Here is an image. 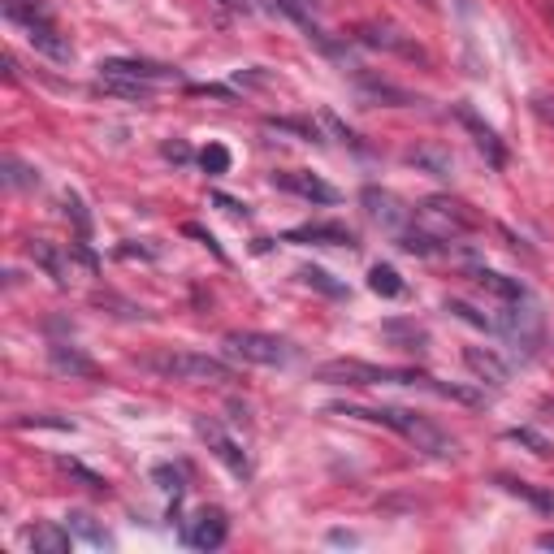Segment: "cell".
Listing matches in <instances>:
<instances>
[{
	"label": "cell",
	"instance_id": "cell-1",
	"mask_svg": "<svg viewBox=\"0 0 554 554\" xmlns=\"http://www.w3.org/2000/svg\"><path fill=\"white\" fill-rule=\"evenodd\" d=\"M338 416H360V420H373V425H386L394 433H403L407 442L416 446V451H425L433 459H455L459 455V446L451 433H442L433 420H425L420 412H407V407H334Z\"/></svg>",
	"mask_w": 554,
	"mask_h": 554
},
{
	"label": "cell",
	"instance_id": "cell-2",
	"mask_svg": "<svg viewBox=\"0 0 554 554\" xmlns=\"http://www.w3.org/2000/svg\"><path fill=\"white\" fill-rule=\"evenodd\" d=\"M139 368L161 381H187V386H226V381H234L230 364L195 351H156V355H143Z\"/></svg>",
	"mask_w": 554,
	"mask_h": 554
},
{
	"label": "cell",
	"instance_id": "cell-3",
	"mask_svg": "<svg viewBox=\"0 0 554 554\" xmlns=\"http://www.w3.org/2000/svg\"><path fill=\"white\" fill-rule=\"evenodd\" d=\"M316 381H329V386H416L420 373L412 368H377V364H364V360H325L316 364Z\"/></svg>",
	"mask_w": 554,
	"mask_h": 554
},
{
	"label": "cell",
	"instance_id": "cell-4",
	"mask_svg": "<svg viewBox=\"0 0 554 554\" xmlns=\"http://www.w3.org/2000/svg\"><path fill=\"white\" fill-rule=\"evenodd\" d=\"M226 351L239 355L243 364H260V368L295 364V347L277 334H260V329H234V334H226Z\"/></svg>",
	"mask_w": 554,
	"mask_h": 554
},
{
	"label": "cell",
	"instance_id": "cell-5",
	"mask_svg": "<svg viewBox=\"0 0 554 554\" xmlns=\"http://www.w3.org/2000/svg\"><path fill=\"white\" fill-rule=\"evenodd\" d=\"M416 226L425 234H433L438 243H455V239H464L468 230H477V217H472L459 200H442V195H433V200H425L416 208Z\"/></svg>",
	"mask_w": 554,
	"mask_h": 554
},
{
	"label": "cell",
	"instance_id": "cell-6",
	"mask_svg": "<svg viewBox=\"0 0 554 554\" xmlns=\"http://www.w3.org/2000/svg\"><path fill=\"white\" fill-rule=\"evenodd\" d=\"M31 260H35V265L44 269L57 286H70L78 269H83V273H96V256H91L83 243L57 247V243H48V239H35V243H31Z\"/></svg>",
	"mask_w": 554,
	"mask_h": 554
},
{
	"label": "cell",
	"instance_id": "cell-7",
	"mask_svg": "<svg viewBox=\"0 0 554 554\" xmlns=\"http://www.w3.org/2000/svg\"><path fill=\"white\" fill-rule=\"evenodd\" d=\"M100 78H126V83H143V87H169L178 83V74L169 65H156V61H135V57H113V61H100Z\"/></svg>",
	"mask_w": 554,
	"mask_h": 554
},
{
	"label": "cell",
	"instance_id": "cell-8",
	"mask_svg": "<svg viewBox=\"0 0 554 554\" xmlns=\"http://www.w3.org/2000/svg\"><path fill=\"white\" fill-rule=\"evenodd\" d=\"M195 433H200V438L208 442V451H213V455L221 459V464H226V468L234 472V477H252V459H247V451H243V446L230 438L226 429L217 425V420L200 416V420H195Z\"/></svg>",
	"mask_w": 554,
	"mask_h": 554
},
{
	"label": "cell",
	"instance_id": "cell-9",
	"mask_svg": "<svg viewBox=\"0 0 554 554\" xmlns=\"http://www.w3.org/2000/svg\"><path fill=\"white\" fill-rule=\"evenodd\" d=\"M226 533H230L226 511H221V507H200L187 520V529H182V542L195 546V550H217L221 542H226Z\"/></svg>",
	"mask_w": 554,
	"mask_h": 554
},
{
	"label": "cell",
	"instance_id": "cell-10",
	"mask_svg": "<svg viewBox=\"0 0 554 554\" xmlns=\"http://www.w3.org/2000/svg\"><path fill=\"white\" fill-rule=\"evenodd\" d=\"M364 213H368V221H373V226L390 230V234H399L407 226V208L394 200L390 191H377V187H364Z\"/></svg>",
	"mask_w": 554,
	"mask_h": 554
},
{
	"label": "cell",
	"instance_id": "cell-11",
	"mask_svg": "<svg viewBox=\"0 0 554 554\" xmlns=\"http://www.w3.org/2000/svg\"><path fill=\"white\" fill-rule=\"evenodd\" d=\"M273 182L282 191L290 195H303V200H312V204H334L338 200V191L334 187H325L316 174H308V169H290V174H273Z\"/></svg>",
	"mask_w": 554,
	"mask_h": 554
},
{
	"label": "cell",
	"instance_id": "cell-12",
	"mask_svg": "<svg viewBox=\"0 0 554 554\" xmlns=\"http://www.w3.org/2000/svg\"><path fill=\"white\" fill-rule=\"evenodd\" d=\"M355 39H360V44H368V48L399 52V57H407V61H425V52H420V48L412 44V39H403L399 31H390V26L368 22V26H360V31H355Z\"/></svg>",
	"mask_w": 554,
	"mask_h": 554
},
{
	"label": "cell",
	"instance_id": "cell-13",
	"mask_svg": "<svg viewBox=\"0 0 554 554\" xmlns=\"http://www.w3.org/2000/svg\"><path fill=\"white\" fill-rule=\"evenodd\" d=\"M26 39H31L35 52H44L48 61H57V65H70V61H74V44L57 31V22H39V26H31V31H26Z\"/></svg>",
	"mask_w": 554,
	"mask_h": 554
},
{
	"label": "cell",
	"instance_id": "cell-14",
	"mask_svg": "<svg viewBox=\"0 0 554 554\" xmlns=\"http://www.w3.org/2000/svg\"><path fill=\"white\" fill-rule=\"evenodd\" d=\"M464 364L485 381V386H507V377H511L507 360H503V355H498L494 347H468V351H464Z\"/></svg>",
	"mask_w": 554,
	"mask_h": 554
},
{
	"label": "cell",
	"instance_id": "cell-15",
	"mask_svg": "<svg viewBox=\"0 0 554 554\" xmlns=\"http://www.w3.org/2000/svg\"><path fill=\"white\" fill-rule=\"evenodd\" d=\"M455 117H459V122H464V130H468V135L477 139V148L485 152V161H490L494 169H503V161H507V156H503V143H498V135H494V130L485 126L481 117L468 109V104H459V109H455Z\"/></svg>",
	"mask_w": 554,
	"mask_h": 554
},
{
	"label": "cell",
	"instance_id": "cell-16",
	"mask_svg": "<svg viewBox=\"0 0 554 554\" xmlns=\"http://www.w3.org/2000/svg\"><path fill=\"white\" fill-rule=\"evenodd\" d=\"M472 282H477L481 290H490V295L503 299V303H524V299H529L524 282H516V277H507V273H494V269H472Z\"/></svg>",
	"mask_w": 554,
	"mask_h": 554
},
{
	"label": "cell",
	"instance_id": "cell-17",
	"mask_svg": "<svg viewBox=\"0 0 554 554\" xmlns=\"http://www.w3.org/2000/svg\"><path fill=\"white\" fill-rule=\"evenodd\" d=\"M26 546H31L35 554H65L74 546L70 524H65V529H57V524H35V529L26 533Z\"/></svg>",
	"mask_w": 554,
	"mask_h": 554
},
{
	"label": "cell",
	"instance_id": "cell-18",
	"mask_svg": "<svg viewBox=\"0 0 554 554\" xmlns=\"http://www.w3.org/2000/svg\"><path fill=\"white\" fill-rule=\"evenodd\" d=\"M48 360H52V368H61V373H70V377H100V368L87 360L83 351H74V347H65V342H57V347L48 351Z\"/></svg>",
	"mask_w": 554,
	"mask_h": 554
},
{
	"label": "cell",
	"instance_id": "cell-19",
	"mask_svg": "<svg viewBox=\"0 0 554 554\" xmlns=\"http://www.w3.org/2000/svg\"><path fill=\"white\" fill-rule=\"evenodd\" d=\"M5 18L18 22L22 31H31L39 22H52V9H48V0H5Z\"/></svg>",
	"mask_w": 554,
	"mask_h": 554
},
{
	"label": "cell",
	"instance_id": "cell-20",
	"mask_svg": "<svg viewBox=\"0 0 554 554\" xmlns=\"http://www.w3.org/2000/svg\"><path fill=\"white\" fill-rule=\"evenodd\" d=\"M252 5L269 9V13H282V18L299 22L303 31H312V35H316V13H312V0H252Z\"/></svg>",
	"mask_w": 554,
	"mask_h": 554
},
{
	"label": "cell",
	"instance_id": "cell-21",
	"mask_svg": "<svg viewBox=\"0 0 554 554\" xmlns=\"http://www.w3.org/2000/svg\"><path fill=\"white\" fill-rule=\"evenodd\" d=\"M295 243H329V247H355L351 230L347 226H303V230H290Z\"/></svg>",
	"mask_w": 554,
	"mask_h": 554
},
{
	"label": "cell",
	"instance_id": "cell-22",
	"mask_svg": "<svg viewBox=\"0 0 554 554\" xmlns=\"http://www.w3.org/2000/svg\"><path fill=\"white\" fill-rule=\"evenodd\" d=\"M407 165H420V169H429L433 178H451V169H455V156L446 152V148H416V152H407Z\"/></svg>",
	"mask_w": 554,
	"mask_h": 554
},
{
	"label": "cell",
	"instance_id": "cell-23",
	"mask_svg": "<svg viewBox=\"0 0 554 554\" xmlns=\"http://www.w3.org/2000/svg\"><path fill=\"white\" fill-rule=\"evenodd\" d=\"M446 312L459 316V321H468V325H477V329H485V334H503V325H498L494 312H481V308H472V303H464V299H446Z\"/></svg>",
	"mask_w": 554,
	"mask_h": 554
},
{
	"label": "cell",
	"instance_id": "cell-24",
	"mask_svg": "<svg viewBox=\"0 0 554 554\" xmlns=\"http://www.w3.org/2000/svg\"><path fill=\"white\" fill-rule=\"evenodd\" d=\"M394 239H399V247H403V252H412V256H433V252H442V243L433 239V234H425L420 226H412V230L403 226L399 234H394Z\"/></svg>",
	"mask_w": 554,
	"mask_h": 554
},
{
	"label": "cell",
	"instance_id": "cell-25",
	"mask_svg": "<svg viewBox=\"0 0 554 554\" xmlns=\"http://www.w3.org/2000/svg\"><path fill=\"white\" fill-rule=\"evenodd\" d=\"M0 169H5V182H9L13 191H31V187H39V174H35V165L18 161V156H5V161H0Z\"/></svg>",
	"mask_w": 554,
	"mask_h": 554
},
{
	"label": "cell",
	"instance_id": "cell-26",
	"mask_svg": "<svg viewBox=\"0 0 554 554\" xmlns=\"http://www.w3.org/2000/svg\"><path fill=\"white\" fill-rule=\"evenodd\" d=\"M96 91H104V96H122V100H139V104H148V100H152V87H143V83H126V78H100Z\"/></svg>",
	"mask_w": 554,
	"mask_h": 554
},
{
	"label": "cell",
	"instance_id": "cell-27",
	"mask_svg": "<svg viewBox=\"0 0 554 554\" xmlns=\"http://www.w3.org/2000/svg\"><path fill=\"white\" fill-rule=\"evenodd\" d=\"M368 286H373V295H381V299H399L403 295V282H399V273H394L390 265L368 269Z\"/></svg>",
	"mask_w": 554,
	"mask_h": 554
},
{
	"label": "cell",
	"instance_id": "cell-28",
	"mask_svg": "<svg viewBox=\"0 0 554 554\" xmlns=\"http://www.w3.org/2000/svg\"><path fill=\"white\" fill-rule=\"evenodd\" d=\"M65 520H70V529H74V533H83L87 542H96V546H109V533H104L100 524L87 516V511H74V516H65Z\"/></svg>",
	"mask_w": 554,
	"mask_h": 554
},
{
	"label": "cell",
	"instance_id": "cell-29",
	"mask_svg": "<svg viewBox=\"0 0 554 554\" xmlns=\"http://www.w3.org/2000/svg\"><path fill=\"white\" fill-rule=\"evenodd\" d=\"M299 277H303V282H308V286H316V290H321V295H347V286H342V282H334V277H329L325 269H299Z\"/></svg>",
	"mask_w": 554,
	"mask_h": 554
},
{
	"label": "cell",
	"instance_id": "cell-30",
	"mask_svg": "<svg viewBox=\"0 0 554 554\" xmlns=\"http://www.w3.org/2000/svg\"><path fill=\"white\" fill-rule=\"evenodd\" d=\"M200 165H204V174H226V169H230V152L221 148V143H208V148L200 152Z\"/></svg>",
	"mask_w": 554,
	"mask_h": 554
},
{
	"label": "cell",
	"instance_id": "cell-31",
	"mask_svg": "<svg viewBox=\"0 0 554 554\" xmlns=\"http://www.w3.org/2000/svg\"><path fill=\"white\" fill-rule=\"evenodd\" d=\"M507 438H511V442H520V446H529V451H533V455H542V459L550 455V442L542 438V433H533V429H511Z\"/></svg>",
	"mask_w": 554,
	"mask_h": 554
},
{
	"label": "cell",
	"instance_id": "cell-32",
	"mask_svg": "<svg viewBox=\"0 0 554 554\" xmlns=\"http://www.w3.org/2000/svg\"><path fill=\"white\" fill-rule=\"evenodd\" d=\"M61 468H65V472H70V477H78V481H83V485H87V490H96V494L104 490V481L96 477V472H87L83 464H70V459H65V464H61Z\"/></svg>",
	"mask_w": 554,
	"mask_h": 554
},
{
	"label": "cell",
	"instance_id": "cell-33",
	"mask_svg": "<svg viewBox=\"0 0 554 554\" xmlns=\"http://www.w3.org/2000/svg\"><path fill=\"white\" fill-rule=\"evenodd\" d=\"M18 425L26 429V425H39V429H61V433H70L74 425L70 420H57V416H26V420H18Z\"/></svg>",
	"mask_w": 554,
	"mask_h": 554
},
{
	"label": "cell",
	"instance_id": "cell-34",
	"mask_svg": "<svg viewBox=\"0 0 554 554\" xmlns=\"http://www.w3.org/2000/svg\"><path fill=\"white\" fill-rule=\"evenodd\" d=\"M61 204H65V217H74V226L87 234V226H91V221H87V213H83V204H78V195H65Z\"/></svg>",
	"mask_w": 554,
	"mask_h": 554
},
{
	"label": "cell",
	"instance_id": "cell-35",
	"mask_svg": "<svg viewBox=\"0 0 554 554\" xmlns=\"http://www.w3.org/2000/svg\"><path fill=\"white\" fill-rule=\"evenodd\" d=\"M533 109H537V117H542V122L554 126V96H537V100H533Z\"/></svg>",
	"mask_w": 554,
	"mask_h": 554
},
{
	"label": "cell",
	"instance_id": "cell-36",
	"mask_svg": "<svg viewBox=\"0 0 554 554\" xmlns=\"http://www.w3.org/2000/svg\"><path fill=\"white\" fill-rule=\"evenodd\" d=\"M213 204H221L230 217H247V208H243L239 200H230V195H213Z\"/></svg>",
	"mask_w": 554,
	"mask_h": 554
},
{
	"label": "cell",
	"instance_id": "cell-37",
	"mask_svg": "<svg viewBox=\"0 0 554 554\" xmlns=\"http://www.w3.org/2000/svg\"><path fill=\"white\" fill-rule=\"evenodd\" d=\"M165 156H169V161H191V148H187V143H165Z\"/></svg>",
	"mask_w": 554,
	"mask_h": 554
},
{
	"label": "cell",
	"instance_id": "cell-38",
	"mask_svg": "<svg viewBox=\"0 0 554 554\" xmlns=\"http://www.w3.org/2000/svg\"><path fill=\"white\" fill-rule=\"evenodd\" d=\"M537 546H542V550H554V533H542V537H537Z\"/></svg>",
	"mask_w": 554,
	"mask_h": 554
},
{
	"label": "cell",
	"instance_id": "cell-39",
	"mask_svg": "<svg viewBox=\"0 0 554 554\" xmlns=\"http://www.w3.org/2000/svg\"><path fill=\"white\" fill-rule=\"evenodd\" d=\"M221 5H243V0H221Z\"/></svg>",
	"mask_w": 554,
	"mask_h": 554
},
{
	"label": "cell",
	"instance_id": "cell-40",
	"mask_svg": "<svg viewBox=\"0 0 554 554\" xmlns=\"http://www.w3.org/2000/svg\"><path fill=\"white\" fill-rule=\"evenodd\" d=\"M425 5H433V0H425Z\"/></svg>",
	"mask_w": 554,
	"mask_h": 554
}]
</instances>
